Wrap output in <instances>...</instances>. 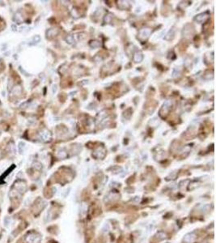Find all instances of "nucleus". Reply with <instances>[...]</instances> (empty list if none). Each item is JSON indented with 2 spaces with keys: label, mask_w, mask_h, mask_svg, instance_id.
Returning a JSON list of instances; mask_svg holds the SVG:
<instances>
[{
  "label": "nucleus",
  "mask_w": 216,
  "mask_h": 243,
  "mask_svg": "<svg viewBox=\"0 0 216 243\" xmlns=\"http://www.w3.org/2000/svg\"><path fill=\"white\" fill-rule=\"evenodd\" d=\"M100 46H101V44L97 41H92L90 42V46L92 48H98L100 47Z\"/></svg>",
  "instance_id": "14"
},
{
  "label": "nucleus",
  "mask_w": 216,
  "mask_h": 243,
  "mask_svg": "<svg viewBox=\"0 0 216 243\" xmlns=\"http://www.w3.org/2000/svg\"><path fill=\"white\" fill-rule=\"evenodd\" d=\"M42 237L37 233H30L27 235L26 241L28 243H40Z\"/></svg>",
  "instance_id": "2"
},
{
  "label": "nucleus",
  "mask_w": 216,
  "mask_h": 243,
  "mask_svg": "<svg viewBox=\"0 0 216 243\" xmlns=\"http://www.w3.org/2000/svg\"><path fill=\"white\" fill-rule=\"evenodd\" d=\"M87 210H88V205H87V203L83 202L80 206V209H79V214L83 218L86 216L87 213Z\"/></svg>",
  "instance_id": "6"
},
{
  "label": "nucleus",
  "mask_w": 216,
  "mask_h": 243,
  "mask_svg": "<svg viewBox=\"0 0 216 243\" xmlns=\"http://www.w3.org/2000/svg\"><path fill=\"white\" fill-rule=\"evenodd\" d=\"M171 108H172V101H167L163 105V107H162L161 109H160V113H161L160 115L164 116V117L166 116V115L168 113Z\"/></svg>",
  "instance_id": "4"
},
{
  "label": "nucleus",
  "mask_w": 216,
  "mask_h": 243,
  "mask_svg": "<svg viewBox=\"0 0 216 243\" xmlns=\"http://www.w3.org/2000/svg\"><path fill=\"white\" fill-rule=\"evenodd\" d=\"M155 237L159 239V240H164V239L167 238V234L163 231H159V232L156 233Z\"/></svg>",
  "instance_id": "11"
},
{
  "label": "nucleus",
  "mask_w": 216,
  "mask_h": 243,
  "mask_svg": "<svg viewBox=\"0 0 216 243\" xmlns=\"http://www.w3.org/2000/svg\"><path fill=\"white\" fill-rule=\"evenodd\" d=\"M105 155H106V151L103 147L96 148L92 153V156H94L96 159H103L105 156Z\"/></svg>",
  "instance_id": "3"
},
{
  "label": "nucleus",
  "mask_w": 216,
  "mask_h": 243,
  "mask_svg": "<svg viewBox=\"0 0 216 243\" xmlns=\"http://www.w3.org/2000/svg\"><path fill=\"white\" fill-rule=\"evenodd\" d=\"M151 34V28H142V29L139 30V32H138V38L141 41H144L148 39V37H150V35Z\"/></svg>",
  "instance_id": "1"
},
{
  "label": "nucleus",
  "mask_w": 216,
  "mask_h": 243,
  "mask_svg": "<svg viewBox=\"0 0 216 243\" xmlns=\"http://www.w3.org/2000/svg\"><path fill=\"white\" fill-rule=\"evenodd\" d=\"M58 33V30L57 28H50V29H49V30L46 32L47 37H55Z\"/></svg>",
  "instance_id": "10"
},
{
  "label": "nucleus",
  "mask_w": 216,
  "mask_h": 243,
  "mask_svg": "<svg viewBox=\"0 0 216 243\" xmlns=\"http://www.w3.org/2000/svg\"><path fill=\"white\" fill-rule=\"evenodd\" d=\"M66 156H67V153H66V152L64 149H60L58 152V156L59 158L64 159L66 157Z\"/></svg>",
  "instance_id": "12"
},
{
  "label": "nucleus",
  "mask_w": 216,
  "mask_h": 243,
  "mask_svg": "<svg viewBox=\"0 0 216 243\" xmlns=\"http://www.w3.org/2000/svg\"><path fill=\"white\" fill-rule=\"evenodd\" d=\"M143 59V54L141 51H136L134 54V61L135 63H141Z\"/></svg>",
  "instance_id": "9"
},
{
  "label": "nucleus",
  "mask_w": 216,
  "mask_h": 243,
  "mask_svg": "<svg viewBox=\"0 0 216 243\" xmlns=\"http://www.w3.org/2000/svg\"><path fill=\"white\" fill-rule=\"evenodd\" d=\"M24 148H25V143H24V142H20V143H19V150H20V152L21 154L23 153V152H24Z\"/></svg>",
  "instance_id": "15"
},
{
  "label": "nucleus",
  "mask_w": 216,
  "mask_h": 243,
  "mask_svg": "<svg viewBox=\"0 0 216 243\" xmlns=\"http://www.w3.org/2000/svg\"><path fill=\"white\" fill-rule=\"evenodd\" d=\"M196 237L197 235L196 233H195V232L189 233H187V234L184 236L183 241L185 243H193L195 241Z\"/></svg>",
  "instance_id": "5"
},
{
  "label": "nucleus",
  "mask_w": 216,
  "mask_h": 243,
  "mask_svg": "<svg viewBox=\"0 0 216 243\" xmlns=\"http://www.w3.org/2000/svg\"><path fill=\"white\" fill-rule=\"evenodd\" d=\"M66 42H67L68 44H70V45H74V44L75 43L74 37L71 36V35H69V36L66 37Z\"/></svg>",
  "instance_id": "13"
},
{
  "label": "nucleus",
  "mask_w": 216,
  "mask_h": 243,
  "mask_svg": "<svg viewBox=\"0 0 216 243\" xmlns=\"http://www.w3.org/2000/svg\"><path fill=\"white\" fill-rule=\"evenodd\" d=\"M33 167L36 168V169H42V165H41L40 163L37 162V163H35V164H34V165H33Z\"/></svg>",
  "instance_id": "16"
},
{
  "label": "nucleus",
  "mask_w": 216,
  "mask_h": 243,
  "mask_svg": "<svg viewBox=\"0 0 216 243\" xmlns=\"http://www.w3.org/2000/svg\"><path fill=\"white\" fill-rule=\"evenodd\" d=\"M208 17V14L206 12H204V13H201L198 14V15H196V17L194 18V20L197 22H199V23H202V22H204Z\"/></svg>",
  "instance_id": "7"
},
{
  "label": "nucleus",
  "mask_w": 216,
  "mask_h": 243,
  "mask_svg": "<svg viewBox=\"0 0 216 243\" xmlns=\"http://www.w3.org/2000/svg\"><path fill=\"white\" fill-rule=\"evenodd\" d=\"M40 135H41V137H42V139H43L44 141H49V140H50L51 134L49 130H45L44 131L41 132Z\"/></svg>",
  "instance_id": "8"
}]
</instances>
